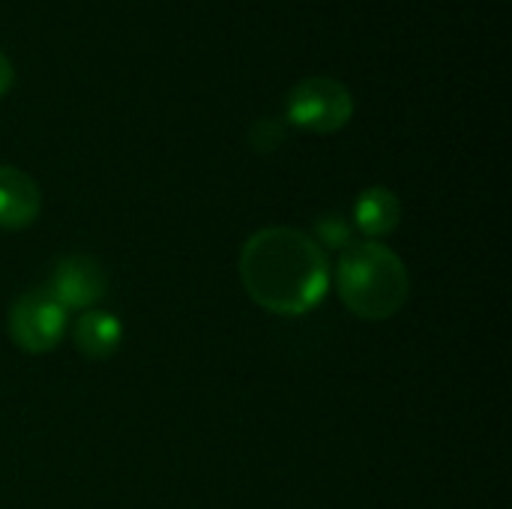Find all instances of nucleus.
<instances>
[{
    "mask_svg": "<svg viewBox=\"0 0 512 509\" xmlns=\"http://www.w3.org/2000/svg\"><path fill=\"white\" fill-rule=\"evenodd\" d=\"M237 267L249 300L270 315H309L330 291L327 249L288 225L255 231L243 243Z\"/></svg>",
    "mask_w": 512,
    "mask_h": 509,
    "instance_id": "f257e3e1",
    "label": "nucleus"
},
{
    "mask_svg": "<svg viewBox=\"0 0 512 509\" xmlns=\"http://www.w3.org/2000/svg\"><path fill=\"white\" fill-rule=\"evenodd\" d=\"M342 306L360 321H387L411 297V273L399 252L378 240H354L330 270Z\"/></svg>",
    "mask_w": 512,
    "mask_h": 509,
    "instance_id": "f03ea898",
    "label": "nucleus"
},
{
    "mask_svg": "<svg viewBox=\"0 0 512 509\" xmlns=\"http://www.w3.org/2000/svg\"><path fill=\"white\" fill-rule=\"evenodd\" d=\"M285 111L291 126L309 135H333L351 123L354 96L342 81L330 75H312L291 87Z\"/></svg>",
    "mask_w": 512,
    "mask_h": 509,
    "instance_id": "7ed1b4c3",
    "label": "nucleus"
},
{
    "mask_svg": "<svg viewBox=\"0 0 512 509\" xmlns=\"http://www.w3.org/2000/svg\"><path fill=\"white\" fill-rule=\"evenodd\" d=\"M69 327V312L45 291L30 288L15 297L6 315V333L15 348L24 354H48L54 351Z\"/></svg>",
    "mask_w": 512,
    "mask_h": 509,
    "instance_id": "20e7f679",
    "label": "nucleus"
},
{
    "mask_svg": "<svg viewBox=\"0 0 512 509\" xmlns=\"http://www.w3.org/2000/svg\"><path fill=\"white\" fill-rule=\"evenodd\" d=\"M45 291L66 309V312H87L96 309V303L108 291V273L96 255L72 252L54 261Z\"/></svg>",
    "mask_w": 512,
    "mask_h": 509,
    "instance_id": "39448f33",
    "label": "nucleus"
},
{
    "mask_svg": "<svg viewBox=\"0 0 512 509\" xmlns=\"http://www.w3.org/2000/svg\"><path fill=\"white\" fill-rule=\"evenodd\" d=\"M42 192L36 180L15 168L0 165V231H24L39 219Z\"/></svg>",
    "mask_w": 512,
    "mask_h": 509,
    "instance_id": "423d86ee",
    "label": "nucleus"
},
{
    "mask_svg": "<svg viewBox=\"0 0 512 509\" xmlns=\"http://www.w3.org/2000/svg\"><path fill=\"white\" fill-rule=\"evenodd\" d=\"M402 222V201L387 186H369L360 192L354 204V231H360L366 240H384L390 237Z\"/></svg>",
    "mask_w": 512,
    "mask_h": 509,
    "instance_id": "0eeeda50",
    "label": "nucleus"
},
{
    "mask_svg": "<svg viewBox=\"0 0 512 509\" xmlns=\"http://www.w3.org/2000/svg\"><path fill=\"white\" fill-rule=\"evenodd\" d=\"M72 342H75L81 357L102 363V360L117 354V348L123 342V324L114 312L87 309L78 315V321L72 327Z\"/></svg>",
    "mask_w": 512,
    "mask_h": 509,
    "instance_id": "6e6552de",
    "label": "nucleus"
},
{
    "mask_svg": "<svg viewBox=\"0 0 512 509\" xmlns=\"http://www.w3.org/2000/svg\"><path fill=\"white\" fill-rule=\"evenodd\" d=\"M318 243H324L327 249H345L354 243V222H348V216L342 213H324L318 216L315 222V234H312Z\"/></svg>",
    "mask_w": 512,
    "mask_h": 509,
    "instance_id": "1a4fd4ad",
    "label": "nucleus"
},
{
    "mask_svg": "<svg viewBox=\"0 0 512 509\" xmlns=\"http://www.w3.org/2000/svg\"><path fill=\"white\" fill-rule=\"evenodd\" d=\"M288 138V126L279 117H261L252 129H249V144L258 153H273L285 144Z\"/></svg>",
    "mask_w": 512,
    "mask_h": 509,
    "instance_id": "9d476101",
    "label": "nucleus"
},
{
    "mask_svg": "<svg viewBox=\"0 0 512 509\" xmlns=\"http://www.w3.org/2000/svg\"><path fill=\"white\" fill-rule=\"evenodd\" d=\"M12 84H15V69H12L9 57L0 51V96H6L12 90Z\"/></svg>",
    "mask_w": 512,
    "mask_h": 509,
    "instance_id": "9b49d317",
    "label": "nucleus"
}]
</instances>
